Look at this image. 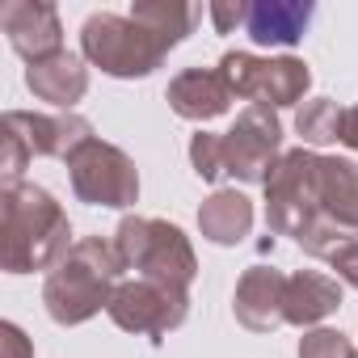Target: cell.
<instances>
[{"instance_id": "14", "label": "cell", "mask_w": 358, "mask_h": 358, "mask_svg": "<svg viewBox=\"0 0 358 358\" xmlns=\"http://www.w3.org/2000/svg\"><path fill=\"white\" fill-rule=\"evenodd\" d=\"M26 89H30L38 101L59 106V110L68 114V110L89 93V68H85L80 55L59 51V55H51V59L26 68Z\"/></svg>"}, {"instance_id": "23", "label": "cell", "mask_w": 358, "mask_h": 358, "mask_svg": "<svg viewBox=\"0 0 358 358\" xmlns=\"http://www.w3.org/2000/svg\"><path fill=\"white\" fill-rule=\"evenodd\" d=\"M190 164H194V173L203 177V182H215V177H224V135L199 131V135L190 139Z\"/></svg>"}, {"instance_id": "26", "label": "cell", "mask_w": 358, "mask_h": 358, "mask_svg": "<svg viewBox=\"0 0 358 358\" xmlns=\"http://www.w3.org/2000/svg\"><path fill=\"white\" fill-rule=\"evenodd\" d=\"M0 350H5V358H34V345H30V337L13 324V320H5L0 324Z\"/></svg>"}, {"instance_id": "7", "label": "cell", "mask_w": 358, "mask_h": 358, "mask_svg": "<svg viewBox=\"0 0 358 358\" xmlns=\"http://www.w3.org/2000/svg\"><path fill=\"white\" fill-rule=\"evenodd\" d=\"M68 177H72V194L89 207H135L139 199L135 160L97 135L68 156Z\"/></svg>"}, {"instance_id": "4", "label": "cell", "mask_w": 358, "mask_h": 358, "mask_svg": "<svg viewBox=\"0 0 358 358\" xmlns=\"http://www.w3.org/2000/svg\"><path fill=\"white\" fill-rule=\"evenodd\" d=\"M80 55L101 68L106 76L118 80H139L152 76L164 64V47L152 30H143L135 17H118V13H93L80 26Z\"/></svg>"}, {"instance_id": "5", "label": "cell", "mask_w": 358, "mask_h": 358, "mask_svg": "<svg viewBox=\"0 0 358 358\" xmlns=\"http://www.w3.org/2000/svg\"><path fill=\"white\" fill-rule=\"evenodd\" d=\"M93 139V127L80 114H30V110H9L5 122H0V143H5V160H0V173H5V186H13L26 173L30 156H59L68 160L80 143Z\"/></svg>"}, {"instance_id": "21", "label": "cell", "mask_w": 358, "mask_h": 358, "mask_svg": "<svg viewBox=\"0 0 358 358\" xmlns=\"http://www.w3.org/2000/svg\"><path fill=\"white\" fill-rule=\"evenodd\" d=\"M350 241H354V232L341 228V224H333L329 215H316V220L299 232V249H303L308 257H324V262H329L341 245H350Z\"/></svg>"}, {"instance_id": "6", "label": "cell", "mask_w": 358, "mask_h": 358, "mask_svg": "<svg viewBox=\"0 0 358 358\" xmlns=\"http://www.w3.org/2000/svg\"><path fill=\"white\" fill-rule=\"evenodd\" d=\"M316 177H320V156L312 148H291L274 164L270 182H266V224L274 236H295L320 215L316 203Z\"/></svg>"}, {"instance_id": "11", "label": "cell", "mask_w": 358, "mask_h": 358, "mask_svg": "<svg viewBox=\"0 0 358 358\" xmlns=\"http://www.w3.org/2000/svg\"><path fill=\"white\" fill-rule=\"evenodd\" d=\"M0 30L9 34V47L26 64H43L64 51V26L55 5H38V0H9L0 9Z\"/></svg>"}, {"instance_id": "2", "label": "cell", "mask_w": 358, "mask_h": 358, "mask_svg": "<svg viewBox=\"0 0 358 358\" xmlns=\"http://www.w3.org/2000/svg\"><path fill=\"white\" fill-rule=\"evenodd\" d=\"M122 257L114 249V241L101 236H85L72 245V253L47 274L43 282V303L51 312L55 324H85L89 316H97L101 308H110V295L122 278Z\"/></svg>"}, {"instance_id": "24", "label": "cell", "mask_w": 358, "mask_h": 358, "mask_svg": "<svg viewBox=\"0 0 358 358\" xmlns=\"http://www.w3.org/2000/svg\"><path fill=\"white\" fill-rule=\"evenodd\" d=\"M207 13H211V22H215V30H220V34H232L236 26H245V22H249V5H241V0H236V5H232V0H215Z\"/></svg>"}, {"instance_id": "20", "label": "cell", "mask_w": 358, "mask_h": 358, "mask_svg": "<svg viewBox=\"0 0 358 358\" xmlns=\"http://www.w3.org/2000/svg\"><path fill=\"white\" fill-rule=\"evenodd\" d=\"M341 118L345 110L329 97H312L299 106L295 114V131L303 139V148H324V143H341Z\"/></svg>"}, {"instance_id": "19", "label": "cell", "mask_w": 358, "mask_h": 358, "mask_svg": "<svg viewBox=\"0 0 358 358\" xmlns=\"http://www.w3.org/2000/svg\"><path fill=\"white\" fill-rule=\"evenodd\" d=\"M131 17L143 30H152L164 51H173L177 43H186V34H194V26L203 17V5H182V0H139V5L131 9Z\"/></svg>"}, {"instance_id": "13", "label": "cell", "mask_w": 358, "mask_h": 358, "mask_svg": "<svg viewBox=\"0 0 358 358\" xmlns=\"http://www.w3.org/2000/svg\"><path fill=\"white\" fill-rule=\"evenodd\" d=\"M169 106L177 118L190 122H211L220 114H228L232 106V89L220 76V68H186L182 76L169 80Z\"/></svg>"}, {"instance_id": "25", "label": "cell", "mask_w": 358, "mask_h": 358, "mask_svg": "<svg viewBox=\"0 0 358 358\" xmlns=\"http://www.w3.org/2000/svg\"><path fill=\"white\" fill-rule=\"evenodd\" d=\"M329 266L337 270V278H341V282H350V287L358 291V236H354L350 245H341V249L329 257Z\"/></svg>"}, {"instance_id": "1", "label": "cell", "mask_w": 358, "mask_h": 358, "mask_svg": "<svg viewBox=\"0 0 358 358\" xmlns=\"http://www.w3.org/2000/svg\"><path fill=\"white\" fill-rule=\"evenodd\" d=\"M72 245V224L51 190L34 182H13L0 190V266L9 274L55 270Z\"/></svg>"}, {"instance_id": "27", "label": "cell", "mask_w": 358, "mask_h": 358, "mask_svg": "<svg viewBox=\"0 0 358 358\" xmlns=\"http://www.w3.org/2000/svg\"><path fill=\"white\" fill-rule=\"evenodd\" d=\"M341 143L358 152V106H354V110H345V118H341Z\"/></svg>"}, {"instance_id": "3", "label": "cell", "mask_w": 358, "mask_h": 358, "mask_svg": "<svg viewBox=\"0 0 358 358\" xmlns=\"http://www.w3.org/2000/svg\"><path fill=\"white\" fill-rule=\"evenodd\" d=\"M114 249L127 270H139V278H152V282H164L177 291H190V282L199 274L190 236L169 220L127 215L114 232Z\"/></svg>"}, {"instance_id": "16", "label": "cell", "mask_w": 358, "mask_h": 358, "mask_svg": "<svg viewBox=\"0 0 358 358\" xmlns=\"http://www.w3.org/2000/svg\"><path fill=\"white\" fill-rule=\"evenodd\" d=\"M312 13L316 9L308 0H257V5H249L245 34L257 47H295L308 30Z\"/></svg>"}, {"instance_id": "17", "label": "cell", "mask_w": 358, "mask_h": 358, "mask_svg": "<svg viewBox=\"0 0 358 358\" xmlns=\"http://www.w3.org/2000/svg\"><path fill=\"white\" fill-rule=\"evenodd\" d=\"M316 203L320 215L333 224L358 232V164L345 156H320V177H316Z\"/></svg>"}, {"instance_id": "8", "label": "cell", "mask_w": 358, "mask_h": 358, "mask_svg": "<svg viewBox=\"0 0 358 358\" xmlns=\"http://www.w3.org/2000/svg\"><path fill=\"white\" fill-rule=\"evenodd\" d=\"M220 76L228 80L232 97H245L253 106H270V110H282V106H295L303 101L308 85H312V72L303 59L295 55H278V59H257L249 51H228L220 59Z\"/></svg>"}, {"instance_id": "12", "label": "cell", "mask_w": 358, "mask_h": 358, "mask_svg": "<svg viewBox=\"0 0 358 358\" xmlns=\"http://www.w3.org/2000/svg\"><path fill=\"white\" fill-rule=\"evenodd\" d=\"M282 291H287V274L270 270V266H249L236 282L232 295V312L249 333H274L278 324H287L282 316Z\"/></svg>"}, {"instance_id": "15", "label": "cell", "mask_w": 358, "mask_h": 358, "mask_svg": "<svg viewBox=\"0 0 358 358\" xmlns=\"http://www.w3.org/2000/svg\"><path fill=\"white\" fill-rule=\"evenodd\" d=\"M341 308V282L316 270H299L287 274V291H282V316L295 329H312L324 316H333Z\"/></svg>"}, {"instance_id": "22", "label": "cell", "mask_w": 358, "mask_h": 358, "mask_svg": "<svg viewBox=\"0 0 358 358\" xmlns=\"http://www.w3.org/2000/svg\"><path fill=\"white\" fill-rule=\"evenodd\" d=\"M299 358H358V350L337 329H312L299 337Z\"/></svg>"}, {"instance_id": "9", "label": "cell", "mask_w": 358, "mask_h": 358, "mask_svg": "<svg viewBox=\"0 0 358 358\" xmlns=\"http://www.w3.org/2000/svg\"><path fill=\"white\" fill-rule=\"evenodd\" d=\"M282 160V122L270 106H245L232 131L224 135V173L236 182L266 186L274 164Z\"/></svg>"}, {"instance_id": "10", "label": "cell", "mask_w": 358, "mask_h": 358, "mask_svg": "<svg viewBox=\"0 0 358 358\" xmlns=\"http://www.w3.org/2000/svg\"><path fill=\"white\" fill-rule=\"evenodd\" d=\"M110 320L127 333H148V337H164L173 333L177 324L186 320L190 312V291H177V287H164V282H152V278H131V282H118L114 295H110Z\"/></svg>"}, {"instance_id": "18", "label": "cell", "mask_w": 358, "mask_h": 358, "mask_svg": "<svg viewBox=\"0 0 358 358\" xmlns=\"http://www.w3.org/2000/svg\"><path fill=\"white\" fill-rule=\"evenodd\" d=\"M199 232L211 245H241L253 232V203L241 190H215L199 207Z\"/></svg>"}]
</instances>
